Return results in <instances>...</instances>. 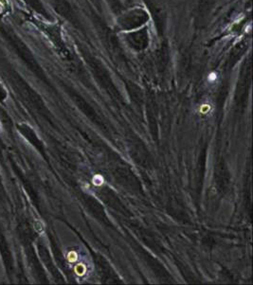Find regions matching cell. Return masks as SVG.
<instances>
[{
    "label": "cell",
    "mask_w": 253,
    "mask_h": 285,
    "mask_svg": "<svg viewBox=\"0 0 253 285\" xmlns=\"http://www.w3.org/2000/svg\"><path fill=\"white\" fill-rule=\"evenodd\" d=\"M0 4H2V5H7L8 4V1L7 0H0Z\"/></svg>",
    "instance_id": "obj_1"
},
{
    "label": "cell",
    "mask_w": 253,
    "mask_h": 285,
    "mask_svg": "<svg viewBox=\"0 0 253 285\" xmlns=\"http://www.w3.org/2000/svg\"><path fill=\"white\" fill-rule=\"evenodd\" d=\"M0 131H1V125H0Z\"/></svg>",
    "instance_id": "obj_2"
}]
</instances>
